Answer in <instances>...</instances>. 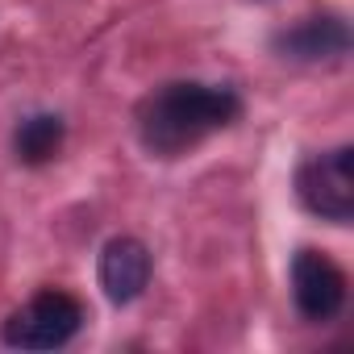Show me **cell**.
<instances>
[{
    "instance_id": "1",
    "label": "cell",
    "mask_w": 354,
    "mask_h": 354,
    "mask_svg": "<svg viewBox=\"0 0 354 354\" xmlns=\"http://www.w3.org/2000/svg\"><path fill=\"white\" fill-rule=\"evenodd\" d=\"M242 100L221 84H167L138 109V138L150 154L175 158L205 142L209 133L234 125Z\"/></svg>"
},
{
    "instance_id": "2",
    "label": "cell",
    "mask_w": 354,
    "mask_h": 354,
    "mask_svg": "<svg viewBox=\"0 0 354 354\" xmlns=\"http://www.w3.org/2000/svg\"><path fill=\"white\" fill-rule=\"evenodd\" d=\"M80 325H84V304L59 288H46L5 321L0 337L13 350H59L80 333Z\"/></svg>"
},
{
    "instance_id": "3",
    "label": "cell",
    "mask_w": 354,
    "mask_h": 354,
    "mask_svg": "<svg viewBox=\"0 0 354 354\" xmlns=\"http://www.w3.org/2000/svg\"><path fill=\"white\" fill-rule=\"evenodd\" d=\"M296 196L313 217L346 225L354 217V150L337 146L329 154L308 158L296 171Z\"/></svg>"
},
{
    "instance_id": "4",
    "label": "cell",
    "mask_w": 354,
    "mask_h": 354,
    "mask_svg": "<svg viewBox=\"0 0 354 354\" xmlns=\"http://www.w3.org/2000/svg\"><path fill=\"white\" fill-rule=\"evenodd\" d=\"M292 296L304 321H333L346 304V275L321 250H300L292 259Z\"/></svg>"
},
{
    "instance_id": "5",
    "label": "cell",
    "mask_w": 354,
    "mask_h": 354,
    "mask_svg": "<svg viewBox=\"0 0 354 354\" xmlns=\"http://www.w3.org/2000/svg\"><path fill=\"white\" fill-rule=\"evenodd\" d=\"M275 50L292 63H325V59H342L350 50V30L342 17L325 13V17H304L292 30L275 34Z\"/></svg>"
},
{
    "instance_id": "6",
    "label": "cell",
    "mask_w": 354,
    "mask_h": 354,
    "mask_svg": "<svg viewBox=\"0 0 354 354\" xmlns=\"http://www.w3.org/2000/svg\"><path fill=\"white\" fill-rule=\"evenodd\" d=\"M100 288L113 304H129L150 283V250L138 238H113L100 250Z\"/></svg>"
},
{
    "instance_id": "7",
    "label": "cell",
    "mask_w": 354,
    "mask_h": 354,
    "mask_svg": "<svg viewBox=\"0 0 354 354\" xmlns=\"http://www.w3.org/2000/svg\"><path fill=\"white\" fill-rule=\"evenodd\" d=\"M63 133H67V125H63L59 113H34V117H26V121L17 125L13 150H17V158L30 162V167L50 162V158L59 154V146H63Z\"/></svg>"
}]
</instances>
